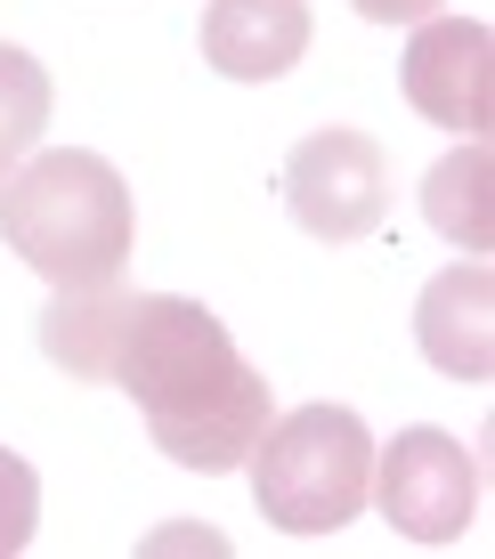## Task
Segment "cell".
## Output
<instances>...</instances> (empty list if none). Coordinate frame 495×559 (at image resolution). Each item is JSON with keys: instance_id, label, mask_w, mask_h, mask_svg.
<instances>
[{"instance_id": "cell-1", "label": "cell", "mask_w": 495, "mask_h": 559, "mask_svg": "<svg viewBox=\"0 0 495 559\" xmlns=\"http://www.w3.org/2000/svg\"><path fill=\"white\" fill-rule=\"evenodd\" d=\"M114 390L139 406L155 454L179 471H236L252 438L269 430V381L244 365L227 324L187 293H130L122 349H114Z\"/></svg>"}, {"instance_id": "cell-2", "label": "cell", "mask_w": 495, "mask_h": 559, "mask_svg": "<svg viewBox=\"0 0 495 559\" xmlns=\"http://www.w3.org/2000/svg\"><path fill=\"white\" fill-rule=\"evenodd\" d=\"M0 243L49 284V293H98L122 284L139 219H130V187L106 154L49 146L0 179Z\"/></svg>"}, {"instance_id": "cell-3", "label": "cell", "mask_w": 495, "mask_h": 559, "mask_svg": "<svg viewBox=\"0 0 495 559\" xmlns=\"http://www.w3.org/2000/svg\"><path fill=\"white\" fill-rule=\"evenodd\" d=\"M244 471H252L260 519H276L284 535H333L374 495V430L350 406H293L269 414Z\"/></svg>"}, {"instance_id": "cell-4", "label": "cell", "mask_w": 495, "mask_h": 559, "mask_svg": "<svg viewBox=\"0 0 495 559\" xmlns=\"http://www.w3.org/2000/svg\"><path fill=\"white\" fill-rule=\"evenodd\" d=\"M374 511L390 519L406 544H455L480 519V454L455 430H398L390 447H374Z\"/></svg>"}, {"instance_id": "cell-5", "label": "cell", "mask_w": 495, "mask_h": 559, "mask_svg": "<svg viewBox=\"0 0 495 559\" xmlns=\"http://www.w3.org/2000/svg\"><path fill=\"white\" fill-rule=\"evenodd\" d=\"M284 211L317 243H366L390 219V163L366 130H309L284 154Z\"/></svg>"}, {"instance_id": "cell-6", "label": "cell", "mask_w": 495, "mask_h": 559, "mask_svg": "<svg viewBox=\"0 0 495 559\" xmlns=\"http://www.w3.org/2000/svg\"><path fill=\"white\" fill-rule=\"evenodd\" d=\"M406 106L439 130L487 139L495 122V33L480 16H423L406 41Z\"/></svg>"}, {"instance_id": "cell-7", "label": "cell", "mask_w": 495, "mask_h": 559, "mask_svg": "<svg viewBox=\"0 0 495 559\" xmlns=\"http://www.w3.org/2000/svg\"><path fill=\"white\" fill-rule=\"evenodd\" d=\"M414 341L447 381H487L495 373V276L487 260H463L423 284L414 300Z\"/></svg>"}, {"instance_id": "cell-8", "label": "cell", "mask_w": 495, "mask_h": 559, "mask_svg": "<svg viewBox=\"0 0 495 559\" xmlns=\"http://www.w3.org/2000/svg\"><path fill=\"white\" fill-rule=\"evenodd\" d=\"M309 57V0H212L203 9V66L227 82H276Z\"/></svg>"}, {"instance_id": "cell-9", "label": "cell", "mask_w": 495, "mask_h": 559, "mask_svg": "<svg viewBox=\"0 0 495 559\" xmlns=\"http://www.w3.org/2000/svg\"><path fill=\"white\" fill-rule=\"evenodd\" d=\"M122 317H130V293L122 284H98V293H57L49 317H42V357L73 381H106L114 373V349H122Z\"/></svg>"}, {"instance_id": "cell-10", "label": "cell", "mask_w": 495, "mask_h": 559, "mask_svg": "<svg viewBox=\"0 0 495 559\" xmlns=\"http://www.w3.org/2000/svg\"><path fill=\"white\" fill-rule=\"evenodd\" d=\"M423 211H431V227H439L447 243H463L471 260H487V243H495V154H487V139H463L455 154L431 163Z\"/></svg>"}, {"instance_id": "cell-11", "label": "cell", "mask_w": 495, "mask_h": 559, "mask_svg": "<svg viewBox=\"0 0 495 559\" xmlns=\"http://www.w3.org/2000/svg\"><path fill=\"white\" fill-rule=\"evenodd\" d=\"M33 519H42V478H33L25 454L0 447V559H16L33 544Z\"/></svg>"}, {"instance_id": "cell-12", "label": "cell", "mask_w": 495, "mask_h": 559, "mask_svg": "<svg viewBox=\"0 0 495 559\" xmlns=\"http://www.w3.org/2000/svg\"><path fill=\"white\" fill-rule=\"evenodd\" d=\"M366 25H423V16H439V0H350Z\"/></svg>"}, {"instance_id": "cell-13", "label": "cell", "mask_w": 495, "mask_h": 559, "mask_svg": "<svg viewBox=\"0 0 495 559\" xmlns=\"http://www.w3.org/2000/svg\"><path fill=\"white\" fill-rule=\"evenodd\" d=\"M9 170H16V154H9V146H0V179H9Z\"/></svg>"}]
</instances>
